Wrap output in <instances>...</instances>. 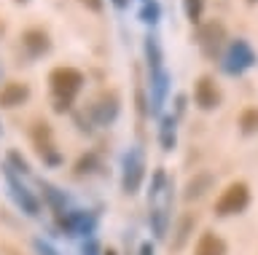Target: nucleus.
Listing matches in <instances>:
<instances>
[{
  "mask_svg": "<svg viewBox=\"0 0 258 255\" xmlns=\"http://www.w3.org/2000/svg\"><path fill=\"white\" fill-rule=\"evenodd\" d=\"M118 108H121V100L116 92H100L97 97L89 102V124H97V126H108L116 121L118 116Z\"/></svg>",
  "mask_w": 258,
  "mask_h": 255,
  "instance_id": "4",
  "label": "nucleus"
},
{
  "mask_svg": "<svg viewBox=\"0 0 258 255\" xmlns=\"http://www.w3.org/2000/svg\"><path fill=\"white\" fill-rule=\"evenodd\" d=\"M140 255H153V244H151V242H143V247H140Z\"/></svg>",
  "mask_w": 258,
  "mask_h": 255,
  "instance_id": "29",
  "label": "nucleus"
},
{
  "mask_svg": "<svg viewBox=\"0 0 258 255\" xmlns=\"http://www.w3.org/2000/svg\"><path fill=\"white\" fill-rule=\"evenodd\" d=\"M30 137H32V145H35L38 156L43 158V164H48V166H59L62 164V156L54 145V132L46 121H38L35 126H32Z\"/></svg>",
  "mask_w": 258,
  "mask_h": 255,
  "instance_id": "6",
  "label": "nucleus"
},
{
  "mask_svg": "<svg viewBox=\"0 0 258 255\" xmlns=\"http://www.w3.org/2000/svg\"><path fill=\"white\" fill-rule=\"evenodd\" d=\"M8 166H11L14 172H19V175H30V164L19 150H8Z\"/></svg>",
  "mask_w": 258,
  "mask_h": 255,
  "instance_id": "25",
  "label": "nucleus"
},
{
  "mask_svg": "<svg viewBox=\"0 0 258 255\" xmlns=\"http://www.w3.org/2000/svg\"><path fill=\"white\" fill-rule=\"evenodd\" d=\"M167 89H169L167 73H164V70H153V73H151V110H153V113H159L161 105H164Z\"/></svg>",
  "mask_w": 258,
  "mask_h": 255,
  "instance_id": "15",
  "label": "nucleus"
},
{
  "mask_svg": "<svg viewBox=\"0 0 258 255\" xmlns=\"http://www.w3.org/2000/svg\"><path fill=\"white\" fill-rule=\"evenodd\" d=\"M48 83L54 92V113H68L76 94L84 89V73L76 67H54Z\"/></svg>",
  "mask_w": 258,
  "mask_h": 255,
  "instance_id": "1",
  "label": "nucleus"
},
{
  "mask_svg": "<svg viewBox=\"0 0 258 255\" xmlns=\"http://www.w3.org/2000/svg\"><path fill=\"white\" fill-rule=\"evenodd\" d=\"M197 212H185L180 220H177V226H175V234H172V250H183V244L191 239L194 234V228H197Z\"/></svg>",
  "mask_w": 258,
  "mask_h": 255,
  "instance_id": "16",
  "label": "nucleus"
},
{
  "mask_svg": "<svg viewBox=\"0 0 258 255\" xmlns=\"http://www.w3.org/2000/svg\"><path fill=\"white\" fill-rule=\"evenodd\" d=\"M239 126H242V132H245V134L258 132V108H247V110H242V116H239Z\"/></svg>",
  "mask_w": 258,
  "mask_h": 255,
  "instance_id": "23",
  "label": "nucleus"
},
{
  "mask_svg": "<svg viewBox=\"0 0 258 255\" xmlns=\"http://www.w3.org/2000/svg\"><path fill=\"white\" fill-rule=\"evenodd\" d=\"M16 3H27V0H16Z\"/></svg>",
  "mask_w": 258,
  "mask_h": 255,
  "instance_id": "33",
  "label": "nucleus"
},
{
  "mask_svg": "<svg viewBox=\"0 0 258 255\" xmlns=\"http://www.w3.org/2000/svg\"><path fill=\"white\" fill-rule=\"evenodd\" d=\"M40 188H43V199H46V202L51 204L56 212H64V204H68V196H64L59 188H54L51 183H40Z\"/></svg>",
  "mask_w": 258,
  "mask_h": 255,
  "instance_id": "21",
  "label": "nucleus"
},
{
  "mask_svg": "<svg viewBox=\"0 0 258 255\" xmlns=\"http://www.w3.org/2000/svg\"><path fill=\"white\" fill-rule=\"evenodd\" d=\"M102 255H118V252H116V250H105Z\"/></svg>",
  "mask_w": 258,
  "mask_h": 255,
  "instance_id": "31",
  "label": "nucleus"
},
{
  "mask_svg": "<svg viewBox=\"0 0 258 255\" xmlns=\"http://www.w3.org/2000/svg\"><path fill=\"white\" fill-rule=\"evenodd\" d=\"M194 255H226V242L213 231H205L194 247Z\"/></svg>",
  "mask_w": 258,
  "mask_h": 255,
  "instance_id": "17",
  "label": "nucleus"
},
{
  "mask_svg": "<svg viewBox=\"0 0 258 255\" xmlns=\"http://www.w3.org/2000/svg\"><path fill=\"white\" fill-rule=\"evenodd\" d=\"M81 3H84L89 11H94V14H100V11H102V6H105L102 0H81Z\"/></svg>",
  "mask_w": 258,
  "mask_h": 255,
  "instance_id": "27",
  "label": "nucleus"
},
{
  "mask_svg": "<svg viewBox=\"0 0 258 255\" xmlns=\"http://www.w3.org/2000/svg\"><path fill=\"white\" fill-rule=\"evenodd\" d=\"M194 100H197V105L202 110H215L221 105V89H218V83L210 75H202L197 86H194Z\"/></svg>",
  "mask_w": 258,
  "mask_h": 255,
  "instance_id": "11",
  "label": "nucleus"
},
{
  "mask_svg": "<svg viewBox=\"0 0 258 255\" xmlns=\"http://www.w3.org/2000/svg\"><path fill=\"white\" fill-rule=\"evenodd\" d=\"M247 204H250V188L245 186V183H231V186L218 196L215 215H221V218H226V215H237V212L245 210Z\"/></svg>",
  "mask_w": 258,
  "mask_h": 255,
  "instance_id": "7",
  "label": "nucleus"
},
{
  "mask_svg": "<svg viewBox=\"0 0 258 255\" xmlns=\"http://www.w3.org/2000/svg\"><path fill=\"white\" fill-rule=\"evenodd\" d=\"M185 17L191 25H202V14H205V0H183Z\"/></svg>",
  "mask_w": 258,
  "mask_h": 255,
  "instance_id": "22",
  "label": "nucleus"
},
{
  "mask_svg": "<svg viewBox=\"0 0 258 255\" xmlns=\"http://www.w3.org/2000/svg\"><path fill=\"white\" fill-rule=\"evenodd\" d=\"M145 180V156L140 148H129L121 158V188L126 196L137 194Z\"/></svg>",
  "mask_w": 258,
  "mask_h": 255,
  "instance_id": "2",
  "label": "nucleus"
},
{
  "mask_svg": "<svg viewBox=\"0 0 258 255\" xmlns=\"http://www.w3.org/2000/svg\"><path fill=\"white\" fill-rule=\"evenodd\" d=\"M255 65V51L250 49L247 41H242V38H237V41H231L229 51H226V62H223V70L229 75H242L247 67Z\"/></svg>",
  "mask_w": 258,
  "mask_h": 255,
  "instance_id": "8",
  "label": "nucleus"
},
{
  "mask_svg": "<svg viewBox=\"0 0 258 255\" xmlns=\"http://www.w3.org/2000/svg\"><path fill=\"white\" fill-rule=\"evenodd\" d=\"M30 100V86L22 81H8L0 89V108H16Z\"/></svg>",
  "mask_w": 258,
  "mask_h": 255,
  "instance_id": "13",
  "label": "nucleus"
},
{
  "mask_svg": "<svg viewBox=\"0 0 258 255\" xmlns=\"http://www.w3.org/2000/svg\"><path fill=\"white\" fill-rule=\"evenodd\" d=\"M159 142H161V148H164V150H172V148H175V118H172V116H164V118H161Z\"/></svg>",
  "mask_w": 258,
  "mask_h": 255,
  "instance_id": "20",
  "label": "nucleus"
},
{
  "mask_svg": "<svg viewBox=\"0 0 258 255\" xmlns=\"http://www.w3.org/2000/svg\"><path fill=\"white\" fill-rule=\"evenodd\" d=\"M159 14H161V9H159L156 0H145L143 9H140V19L145 22V25H156V22H159Z\"/></svg>",
  "mask_w": 258,
  "mask_h": 255,
  "instance_id": "24",
  "label": "nucleus"
},
{
  "mask_svg": "<svg viewBox=\"0 0 258 255\" xmlns=\"http://www.w3.org/2000/svg\"><path fill=\"white\" fill-rule=\"evenodd\" d=\"M113 3H116L118 9H124V6H126V0H113Z\"/></svg>",
  "mask_w": 258,
  "mask_h": 255,
  "instance_id": "30",
  "label": "nucleus"
},
{
  "mask_svg": "<svg viewBox=\"0 0 258 255\" xmlns=\"http://www.w3.org/2000/svg\"><path fill=\"white\" fill-rule=\"evenodd\" d=\"M100 169V156L94 153V150H86L84 156H78V161L73 164V172H76V178H84V175H94Z\"/></svg>",
  "mask_w": 258,
  "mask_h": 255,
  "instance_id": "18",
  "label": "nucleus"
},
{
  "mask_svg": "<svg viewBox=\"0 0 258 255\" xmlns=\"http://www.w3.org/2000/svg\"><path fill=\"white\" fill-rule=\"evenodd\" d=\"M213 183H215L213 172H197L188 183H185L183 199H185V202H197V199H202L210 188H213Z\"/></svg>",
  "mask_w": 258,
  "mask_h": 255,
  "instance_id": "14",
  "label": "nucleus"
},
{
  "mask_svg": "<svg viewBox=\"0 0 258 255\" xmlns=\"http://www.w3.org/2000/svg\"><path fill=\"white\" fill-rule=\"evenodd\" d=\"M151 202H159L156 207H151V228L161 239V236H167V223H169V186L156 199H151Z\"/></svg>",
  "mask_w": 258,
  "mask_h": 255,
  "instance_id": "12",
  "label": "nucleus"
},
{
  "mask_svg": "<svg viewBox=\"0 0 258 255\" xmlns=\"http://www.w3.org/2000/svg\"><path fill=\"white\" fill-rule=\"evenodd\" d=\"M35 252L38 255H56V250H54L51 244H46L43 239H35Z\"/></svg>",
  "mask_w": 258,
  "mask_h": 255,
  "instance_id": "26",
  "label": "nucleus"
},
{
  "mask_svg": "<svg viewBox=\"0 0 258 255\" xmlns=\"http://www.w3.org/2000/svg\"><path fill=\"white\" fill-rule=\"evenodd\" d=\"M22 49L27 51V57L38 59V57H43V54L51 51V38H48V33L43 27H30V30H24V35H22Z\"/></svg>",
  "mask_w": 258,
  "mask_h": 255,
  "instance_id": "10",
  "label": "nucleus"
},
{
  "mask_svg": "<svg viewBox=\"0 0 258 255\" xmlns=\"http://www.w3.org/2000/svg\"><path fill=\"white\" fill-rule=\"evenodd\" d=\"M56 226H59L68 236H92L97 228V220L92 212L84 210H68V212H56Z\"/></svg>",
  "mask_w": 258,
  "mask_h": 255,
  "instance_id": "5",
  "label": "nucleus"
},
{
  "mask_svg": "<svg viewBox=\"0 0 258 255\" xmlns=\"http://www.w3.org/2000/svg\"><path fill=\"white\" fill-rule=\"evenodd\" d=\"M197 43H199V49H202V54H205L207 59H215L218 54L223 51V46H226L223 22H218V19L202 22V25L197 27Z\"/></svg>",
  "mask_w": 258,
  "mask_h": 255,
  "instance_id": "3",
  "label": "nucleus"
},
{
  "mask_svg": "<svg viewBox=\"0 0 258 255\" xmlns=\"http://www.w3.org/2000/svg\"><path fill=\"white\" fill-rule=\"evenodd\" d=\"M145 59H148V67H151V73L153 70H164V57H161V46H159V41L156 38H145Z\"/></svg>",
  "mask_w": 258,
  "mask_h": 255,
  "instance_id": "19",
  "label": "nucleus"
},
{
  "mask_svg": "<svg viewBox=\"0 0 258 255\" xmlns=\"http://www.w3.org/2000/svg\"><path fill=\"white\" fill-rule=\"evenodd\" d=\"M6 33V25H3V22H0V35H3Z\"/></svg>",
  "mask_w": 258,
  "mask_h": 255,
  "instance_id": "32",
  "label": "nucleus"
},
{
  "mask_svg": "<svg viewBox=\"0 0 258 255\" xmlns=\"http://www.w3.org/2000/svg\"><path fill=\"white\" fill-rule=\"evenodd\" d=\"M97 250H100V247H97V242H94V239H89V242L84 244V255H94Z\"/></svg>",
  "mask_w": 258,
  "mask_h": 255,
  "instance_id": "28",
  "label": "nucleus"
},
{
  "mask_svg": "<svg viewBox=\"0 0 258 255\" xmlns=\"http://www.w3.org/2000/svg\"><path fill=\"white\" fill-rule=\"evenodd\" d=\"M3 172H6V183H8V191H11V199L16 202V207H22V212H27V215H32V218H35V215L40 212L38 199L32 196V194L22 186L19 180H16V175H14L11 166H6Z\"/></svg>",
  "mask_w": 258,
  "mask_h": 255,
  "instance_id": "9",
  "label": "nucleus"
},
{
  "mask_svg": "<svg viewBox=\"0 0 258 255\" xmlns=\"http://www.w3.org/2000/svg\"><path fill=\"white\" fill-rule=\"evenodd\" d=\"M247 3H255V0H247Z\"/></svg>",
  "mask_w": 258,
  "mask_h": 255,
  "instance_id": "34",
  "label": "nucleus"
}]
</instances>
